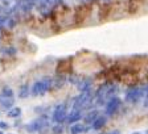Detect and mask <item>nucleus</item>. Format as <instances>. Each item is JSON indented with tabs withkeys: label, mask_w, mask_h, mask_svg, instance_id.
Segmentation results:
<instances>
[{
	"label": "nucleus",
	"mask_w": 148,
	"mask_h": 134,
	"mask_svg": "<svg viewBox=\"0 0 148 134\" xmlns=\"http://www.w3.org/2000/svg\"><path fill=\"white\" fill-rule=\"evenodd\" d=\"M145 95V85L144 87H132L126 93V101L130 104H136L138 101L143 100Z\"/></svg>",
	"instance_id": "nucleus-4"
},
{
	"label": "nucleus",
	"mask_w": 148,
	"mask_h": 134,
	"mask_svg": "<svg viewBox=\"0 0 148 134\" xmlns=\"http://www.w3.org/2000/svg\"><path fill=\"white\" fill-rule=\"evenodd\" d=\"M23 1H31L32 3V1H36V0H23Z\"/></svg>",
	"instance_id": "nucleus-20"
},
{
	"label": "nucleus",
	"mask_w": 148,
	"mask_h": 134,
	"mask_svg": "<svg viewBox=\"0 0 148 134\" xmlns=\"http://www.w3.org/2000/svg\"><path fill=\"white\" fill-rule=\"evenodd\" d=\"M0 128H7V124H4V122H0Z\"/></svg>",
	"instance_id": "nucleus-19"
},
{
	"label": "nucleus",
	"mask_w": 148,
	"mask_h": 134,
	"mask_svg": "<svg viewBox=\"0 0 148 134\" xmlns=\"http://www.w3.org/2000/svg\"><path fill=\"white\" fill-rule=\"evenodd\" d=\"M46 122H48V121H46V118L40 117V118H37V120H34V121L29 122V124L25 126V129H27V130H29V131H32V133H34V131L41 130V129L46 125Z\"/></svg>",
	"instance_id": "nucleus-8"
},
{
	"label": "nucleus",
	"mask_w": 148,
	"mask_h": 134,
	"mask_svg": "<svg viewBox=\"0 0 148 134\" xmlns=\"http://www.w3.org/2000/svg\"><path fill=\"white\" fill-rule=\"evenodd\" d=\"M52 83H53V80L49 79V78L37 80V82L32 85L31 93L33 95V96H41V95L46 93L48 91H50V89H52Z\"/></svg>",
	"instance_id": "nucleus-3"
},
{
	"label": "nucleus",
	"mask_w": 148,
	"mask_h": 134,
	"mask_svg": "<svg viewBox=\"0 0 148 134\" xmlns=\"http://www.w3.org/2000/svg\"><path fill=\"white\" fill-rule=\"evenodd\" d=\"M120 104H122V100H120L119 97H116V96L111 97L110 100L106 103V114H107V116H111V114L116 113L118 109H119V107H120Z\"/></svg>",
	"instance_id": "nucleus-7"
},
{
	"label": "nucleus",
	"mask_w": 148,
	"mask_h": 134,
	"mask_svg": "<svg viewBox=\"0 0 148 134\" xmlns=\"http://www.w3.org/2000/svg\"><path fill=\"white\" fill-rule=\"evenodd\" d=\"M13 105V96H7V95L0 93V107L3 109H9Z\"/></svg>",
	"instance_id": "nucleus-10"
},
{
	"label": "nucleus",
	"mask_w": 148,
	"mask_h": 134,
	"mask_svg": "<svg viewBox=\"0 0 148 134\" xmlns=\"http://www.w3.org/2000/svg\"><path fill=\"white\" fill-rule=\"evenodd\" d=\"M115 89H116V87H115V85H112L111 83H106V84L101 85V87L98 88V91L95 92V95H94L92 104L102 105V104L107 103L111 97H114L112 95H114Z\"/></svg>",
	"instance_id": "nucleus-1"
},
{
	"label": "nucleus",
	"mask_w": 148,
	"mask_h": 134,
	"mask_svg": "<svg viewBox=\"0 0 148 134\" xmlns=\"http://www.w3.org/2000/svg\"><path fill=\"white\" fill-rule=\"evenodd\" d=\"M119 130H111V131H106V133H99V134H119Z\"/></svg>",
	"instance_id": "nucleus-18"
},
{
	"label": "nucleus",
	"mask_w": 148,
	"mask_h": 134,
	"mask_svg": "<svg viewBox=\"0 0 148 134\" xmlns=\"http://www.w3.org/2000/svg\"><path fill=\"white\" fill-rule=\"evenodd\" d=\"M21 114V109L20 108H12V109H9V112H8V116L9 117H18Z\"/></svg>",
	"instance_id": "nucleus-16"
},
{
	"label": "nucleus",
	"mask_w": 148,
	"mask_h": 134,
	"mask_svg": "<svg viewBox=\"0 0 148 134\" xmlns=\"http://www.w3.org/2000/svg\"><path fill=\"white\" fill-rule=\"evenodd\" d=\"M147 134H148V131H147Z\"/></svg>",
	"instance_id": "nucleus-22"
},
{
	"label": "nucleus",
	"mask_w": 148,
	"mask_h": 134,
	"mask_svg": "<svg viewBox=\"0 0 148 134\" xmlns=\"http://www.w3.org/2000/svg\"><path fill=\"white\" fill-rule=\"evenodd\" d=\"M28 95H29V87H28L27 84L21 85V87H20V92H18V96L21 99H25Z\"/></svg>",
	"instance_id": "nucleus-15"
},
{
	"label": "nucleus",
	"mask_w": 148,
	"mask_h": 134,
	"mask_svg": "<svg viewBox=\"0 0 148 134\" xmlns=\"http://www.w3.org/2000/svg\"><path fill=\"white\" fill-rule=\"evenodd\" d=\"M62 0H36L37 8L40 9L44 15L49 13L53 8H56L57 5L61 4Z\"/></svg>",
	"instance_id": "nucleus-6"
},
{
	"label": "nucleus",
	"mask_w": 148,
	"mask_h": 134,
	"mask_svg": "<svg viewBox=\"0 0 148 134\" xmlns=\"http://www.w3.org/2000/svg\"><path fill=\"white\" fill-rule=\"evenodd\" d=\"M98 117V110L94 109V110H90L89 113H87L86 116L83 117V121H85V124H92V122L95 121V118Z\"/></svg>",
	"instance_id": "nucleus-12"
},
{
	"label": "nucleus",
	"mask_w": 148,
	"mask_h": 134,
	"mask_svg": "<svg viewBox=\"0 0 148 134\" xmlns=\"http://www.w3.org/2000/svg\"><path fill=\"white\" fill-rule=\"evenodd\" d=\"M86 126H83L82 124H74L73 126H71V133L73 134H81V133H85V131H87Z\"/></svg>",
	"instance_id": "nucleus-13"
},
{
	"label": "nucleus",
	"mask_w": 148,
	"mask_h": 134,
	"mask_svg": "<svg viewBox=\"0 0 148 134\" xmlns=\"http://www.w3.org/2000/svg\"><path fill=\"white\" fill-rule=\"evenodd\" d=\"M92 99H94V93H92L91 88L87 89V91L79 92V95L73 101V108L81 109V110L86 109V108H89L92 104Z\"/></svg>",
	"instance_id": "nucleus-2"
},
{
	"label": "nucleus",
	"mask_w": 148,
	"mask_h": 134,
	"mask_svg": "<svg viewBox=\"0 0 148 134\" xmlns=\"http://www.w3.org/2000/svg\"><path fill=\"white\" fill-rule=\"evenodd\" d=\"M143 105H144L145 108H148V84L145 85V95H144V99H143Z\"/></svg>",
	"instance_id": "nucleus-17"
},
{
	"label": "nucleus",
	"mask_w": 148,
	"mask_h": 134,
	"mask_svg": "<svg viewBox=\"0 0 148 134\" xmlns=\"http://www.w3.org/2000/svg\"><path fill=\"white\" fill-rule=\"evenodd\" d=\"M81 118H82V110L73 108V109L69 112L68 117H66V122H68V124H75V122H78Z\"/></svg>",
	"instance_id": "nucleus-9"
},
{
	"label": "nucleus",
	"mask_w": 148,
	"mask_h": 134,
	"mask_svg": "<svg viewBox=\"0 0 148 134\" xmlns=\"http://www.w3.org/2000/svg\"><path fill=\"white\" fill-rule=\"evenodd\" d=\"M66 117H68L66 104H58V105L54 108V112H53V121H54L57 125H61L62 122L66 121Z\"/></svg>",
	"instance_id": "nucleus-5"
},
{
	"label": "nucleus",
	"mask_w": 148,
	"mask_h": 134,
	"mask_svg": "<svg viewBox=\"0 0 148 134\" xmlns=\"http://www.w3.org/2000/svg\"><path fill=\"white\" fill-rule=\"evenodd\" d=\"M132 134H142V133H138V131H136V133H132Z\"/></svg>",
	"instance_id": "nucleus-21"
},
{
	"label": "nucleus",
	"mask_w": 148,
	"mask_h": 134,
	"mask_svg": "<svg viewBox=\"0 0 148 134\" xmlns=\"http://www.w3.org/2000/svg\"><path fill=\"white\" fill-rule=\"evenodd\" d=\"M106 122H107V118H106L105 116H98L95 118V121L91 124V128L94 129V130H101V129L106 125Z\"/></svg>",
	"instance_id": "nucleus-11"
},
{
	"label": "nucleus",
	"mask_w": 148,
	"mask_h": 134,
	"mask_svg": "<svg viewBox=\"0 0 148 134\" xmlns=\"http://www.w3.org/2000/svg\"><path fill=\"white\" fill-rule=\"evenodd\" d=\"M91 88V82H89V80H81L79 83H78V89H79L81 92L83 91H87V89Z\"/></svg>",
	"instance_id": "nucleus-14"
}]
</instances>
